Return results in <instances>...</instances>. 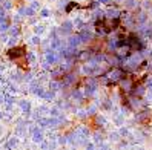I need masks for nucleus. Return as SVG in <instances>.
<instances>
[{"mask_svg":"<svg viewBox=\"0 0 152 150\" xmlns=\"http://www.w3.org/2000/svg\"><path fill=\"white\" fill-rule=\"evenodd\" d=\"M25 54V48H14L12 51H10V57L15 58L17 55H23Z\"/></svg>","mask_w":152,"mask_h":150,"instance_id":"obj_1","label":"nucleus"}]
</instances>
